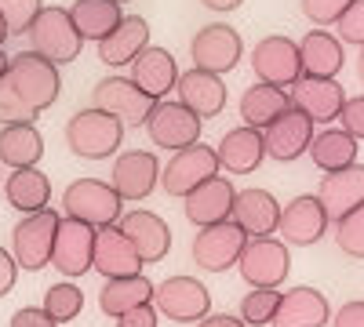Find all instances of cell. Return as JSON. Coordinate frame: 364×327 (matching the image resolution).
I'll use <instances>...</instances> for the list:
<instances>
[{
  "label": "cell",
  "mask_w": 364,
  "mask_h": 327,
  "mask_svg": "<svg viewBox=\"0 0 364 327\" xmlns=\"http://www.w3.org/2000/svg\"><path fill=\"white\" fill-rule=\"evenodd\" d=\"M26 37H29V51H37L41 58H48L55 66L77 62L80 51H84V40H80L77 26L70 18V8H58V4L41 8L37 18L29 22Z\"/></svg>",
  "instance_id": "6da1fadb"
},
{
  "label": "cell",
  "mask_w": 364,
  "mask_h": 327,
  "mask_svg": "<svg viewBox=\"0 0 364 327\" xmlns=\"http://www.w3.org/2000/svg\"><path fill=\"white\" fill-rule=\"evenodd\" d=\"M120 142H124V124L109 116L106 109H80L70 116L66 124V145L84 157V160H106L120 150Z\"/></svg>",
  "instance_id": "7a4b0ae2"
},
{
  "label": "cell",
  "mask_w": 364,
  "mask_h": 327,
  "mask_svg": "<svg viewBox=\"0 0 364 327\" xmlns=\"http://www.w3.org/2000/svg\"><path fill=\"white\" fill-rule=\"evenodd\" d=\"M4 80L22 95V102H29L37 113L55 106L58 87H63V80H58V66L48 62V58H41L37 51H18L15 58H8Z\"/></svg>",
  "instance_id": "3957f363"
},
{
  "label": "cell",
  "mask_w": 364,
  "mask_h": 327,
  "mask_svg": "<svg viewBox=\"0 0 364 327\" xmlns=\"http://www.w3.org/2000/svg\"><path fill=\"white\" fill-rule=\"evenodd\" d=\"M237 270L252 287H281L291 273L288 244L273 240V236H248L245 248H240Z\"/></svg>",
  "instance_id": "277c9868"
},
{
  "label": "cell",
  "mask_w": 364,
  "mask_h": 327,
  "mask_svg": "<svg viewBox=\"0 0 364 327\" xmlns=\"http://www.w3.org/2000/svg\"><path fill=\"white\" fill-rule=\"evenodd\" d=\"M120 200L117 189L109 182H99V178H77V182L63 193V207H66V218L87 222V226H113L120 218Z\"/></svg>",
  "instance_id": "5b68a950"
},
{
  "label": "cell",
  "mask_w": 364,
  "mask_h": 327,
  "mask_svg": "<svg viewBox=\"0 0 364 327\" xmlns=\"http://www.w3.org/2000/svg\"><path fill=\"white\" fill-rule=\"evenodd\" d=\"M149 302L164 320H175V323H197L211 313V294L193 277H168L154 284V299Z\"/></svg>",
  "instance_id": "8992f818"
},
{
  "label": "cell",
  "mask_w": 364,
  "mask_h": 327,
  "mask_svg": "<svg viewBox=\"0 0 364 327\" xmlns=\"http://www.w3.org/2000/svg\"><path fill=\"white\" fill-rule=\"evenodd\" d=\"M55 229H58V215L51 211V207L26 215V218L15 226V233H11V258L18 262V270L41 273L44 265L51 262Z\"/></svg>",
  "instance_id": "52a82bcc"
},
{
  "label": "cell",
  "mask_w": 364,
  "mask_h": 327,
  "mask_svg": "<svg viewBox=\"0 0 364 327\" xmlns=\"http://www.w3.org/2000/svg\"><path fill=\"white\" fill-rule=\"evenodd\" d=\"M200 116L190 113L182 102H154V109H149L146 116V131H149V142L161 145V150L175 153V150H186V145L200 142Z\"/></svg>",
  "instance_id": "ba28073f"
},
{
  "label": "cell",
  "mask_w": 364,
  "mask_h": 327,
  "mask_svg": "<svg viewBox=\"0 0 364 327\" xmlns=\"http://www.w3.org/2000/svg\"><path fill=\"white\" fill-rule=\"evenodd\" d=\"M245 240H248V233L226 218V222L200 226L190 251H193V262L200 265L204 273H226V270H233V265H237Z\"/></svg>",
  "instance_id": "9c48e42d"
},
{
  "label": "cell",
  "mask_w": 364,
  "mask_h": 327,
  "mask_svg": "<svg viewBox=\"0 0 364 327\" xmlns=\"http://www.w3.org/2000/svg\"><path fill=\"white\" fill-rule=\"evenodd\" d=\"M211 174H219V157H215V145H200V142H193V145H186V150H175V157L161 167V189L168 193V196H186L193 186H200L204 178H211Z\"/></svg>",
  "instance_id": "30bf717a"
},
{
  "label": "cell",
  "mask_w": 364,
  "mask_h": 327,
  "mask_svg": "<svg viewBox=\"0 0 364 327\" xmlns=\"http://www.w3.org/2000/svg\"><path fill=\"white\" fill-rule=\"evenodd\" d=\"M91 106L95 109H106L109 116H117L120 124H132V128H142L149 109H154V99H149L142 87L132 80V77H106L95 84L91 92Z\"/></svg>",
  "instance_id": "8fae6325"
},
{
  "label": "cell",
  "mask_w": 364,
  "mask_h": 327,
  "mask_svg": "<svg viewBox=\"0 0 364 327\" xmlns=\"http://www.w3.org/2000/svg\"><path fill=\"white\" fill-rule=\"evenodd\" d=\"M190 55H193V66L208 70V73H230L240 58H245V40L233 26L226 22H211L204 29H197V37L190 40Z\"/></svg>",
  "instance_id": "7c38bea8"
},
{
  "label": "cell",
  "mask_w": 364,
  "mask_h": 327,
  "mask_svg": "<svg viewBox=\"0 0 364 327\" xmlns=\"http://www.w3.org/2000/svg\"><path fill=\"white\" fill-rule=\"evenodd\" d=\"M91 251H95V226L77 222V218H58L48 265H55L63 277L77 280L91 270Z\"/></svg>",
  "instance_id": "4fadbf2b"
},
{
  "label": "cell",
  "mask_w": 364,
  "mask_h": 327,
  "mask_svg": "<svg viewBox=\"0 0 364 327\" xmlns=\"http://www.w3.org/2000/svg\"><path fill=\"white\" fill-rule=\"evenodd\" d=\"M288 102L302 116H310L314 124H331V121H339L346 92H343L339 77H299L288 92Z\"/></svg>",
  "instance_id": "5bb4252c"
},
{
  "label": "cell",
  "mask_w": 364,
  "mask_h": 327,
  "mask_svg": "<svg viewBox=\"0 0 364 327\" xmlns=\"http://www.w3.org/2000/svg\"><path fill=\"white\" fill-rule=\"evenodd\" d=\"M157 178H161V160L149 153V150H128L113 160L109 171V186L117 189L120 200H146L149 193L157 189Z\"/></svg>",
  "instance_id": "9a60e30c"
},
{
  "label": "cell",
  "mask_w": 364,
  "mask_h": 327,
  "mask_svg": "<svg viewBox=\"0 0 364 327\" xmlns=\"http://www.w3.org/2000/svg\"><path fill=\"white\" fill-rule=\"evenodd\" d=\"M310 138H314V121L302 116L299 109H284L277 121H269L262 128V145H266V157L281 160V164H291L299 160L302 153L310 150Z\"/></svg>",
  "instance_id": "2e32d148"
},
{
  "label": "cell",
  "mask_w": 364,
  "mask_h": 327,
  "mask_svg": "<svg viewBox=\"0 0 364 327\" xmlns=\"http://www.w3.org/2000/svg\"><path fill=\"white\" fill-rule=\"evenodd\" d=\"M252 70L262 84L273 87H291L302 70H299V44L291 37H262L252 48Z\"/></svg>",
  "instance_id": "e0dca14e"
},
{
  "label": "cell",
  "mask_w": 364,
  "mask_h": 327,
  "mask_svg": "<svg viewBox=\"0 0 364 327\" xmlns=\"http://www.w3.org/2000/svg\"><path fill=\"white\" fill-rule=\"evenodd\" d=\"M328 215L317 196H295L281 207V218H277V233L284 236V244L291 248H314L321 236L328 233Z\"/></svg>",
  "instance_id": "ac0fdd59"
},
{
  "label": "cell",
  "mask_w": 364,
  "mask_h": 327,
  "mask_svg": "<svg viewBox=\"0 0 364 327\" xmlns=\"http://www.w3.org/2000/svg\"><path fill=\"white\" fill-rule=\"evenodd\" d=\"M324 207L328 222H339L343 215H350L357 204H364V164H350L339 171H324L321 186L314 193Z\"/></svg>",
  "instance_id": "d6986e66"
},
{
  "label": "cell",
  "mask_w": 364,
  "mask_h": 327,
  "mask_svg": "<svg viewBox=\"0 0 364 327\" xmlns=\"http://www.w3.org/2000/svg\"><path fill=\"white\" fill-rule=\"evenodd\" d=\"M117 229L132 240V248L142 258V265H154V262H161L171 251V229L154 211H128V215H120Z\"/></svg>",
  "instance_id": "ffe728a7"
},
{
  "label": "cell",
  "mask_w": 364,
  "mask_h": 327,
  "mask_svg": "<svg viewBox=\"0 0 364 327\" xmlns=\"http://www.w3.org/2000/svg\"><path fill=\"white\" fill-rule=\"evenodd\" d=\"M175 92H178V102L186 106L190 113H197L200 121L208 116H219L226 109V84L219 73H208V70H186L178 73L175 80Z\"/></svg>",
  "instance_id": "44dd1931"
},
{
  "label": "cell",
  "mask_w": 364,
  "mask_h": 327,
  "mask_svg": "<svg viewBox=\"0 0 364 327\" xmlns=\"http://www.w3.org/2000/svg\"><path fill=\"white\" fill-rule=\"evenodd\" d=\"M91 270L102 273L106 280H113V277H132V273H139V270H142V258L135 255V248H132L128 236L117 229V222H113V226L95 229V251H91Z\"/></svg>",
  "instance_id": "7402d4cb"
},
{
  "label": "cell",
  "mask_w": 364,
  "mask_h": 327,
  "mask_svg": "<svg viewBox=\"0 0 364 327\" xmlns=\"http://www.w3.org/2000/svg\"><path fill=\"white\" fill-rule=\"evenodd\" d=\"M233 196H237V189H233V182L226 174H211V178H204L200 186H193L186 196V218L200 229V226H211V222H226L230 218V207H233Z\"/></svg>",
  "instance_id": "603a6c76"
},
{
  "label": "cell",
  "mask_w": 364,
  "mask_h": 327,
  "mask_svg": "<svg viewBox=\"0 0 364 327\" xmlns=\"http://www.w3.org/2000/svg\"><path fill=\"white\" fill-rule=\"evenodd\" d=\"M281 218V204L269 189H240L230 207V222L240 226L248 236H273Z\"/></svg>",
  "instance_id": "cb8c5ba5"
},
{
  "label": "cell",
  "mask_w": 364,
  "mask_h": 327,
  "mask_svg": "<svg viewBox=\"0 0 364 327\" xmlns=\"http://www.w3.org/2000/svg\"><path fill=\"white\" fill-rule=\"evenodd\" d=\"M328 320H331V306L321 291L291 287V291L281 294L269 327H328Z\"/></svg>",
  "instance_id": "d4e9b609"
},
{
  "label": "cell",
  "mask_w": 364,
  "mask_h": 327,
  "mask_svg": "<svg viewBox=\"0 0 364 327\" xmlns=\"http://www.w3.org/2000/svg\"><path fill=\"white\" fill-rule=\"evenodd\" d=\"M132 80L154 102H161L164 95H171L175 92V80H178V66H175L171 51L168 48H157V44H146L135 55V62H132Z\"/></svg>",
  "instance_id": "484cf974"
},
{
  "label": "cell",
  "mask_w": 364,
  "mask_h": 327,
  "mask_svg": "<svg viewBox=\"0 0 364 327\" xmlns=\"http://www.w3.org/2000/svg\"><path fill=\"white\" fill-rule=\"evenodd\" d=\"M215 157H219V167L230 171V174H252L266 160L262 131L259 128H248V124L226 131L219 138V145H215Z\"/></svg>",
  "instance_id": "4316f807"
},
{
  "label": "cell",
  "mask_w": 364,
  "mask_h": 327,
  "mask_svg": "<svg viewBox=\"0 0 364 327\" xmlns=\"http://www.w3.org/2000/svg\"><path fill=\"white\" fill-rule=\"evenodd\" d=\"M346 66V48L336 33L328 29H310L299 40V70L302 77H339Z\"/></svg>",
  "instance_id": "83f0119b"
},
{
  "label": "cell",
  "mask_w": 364,
  "mask_h": 327,
  "mask_svg": "<svg viewBox=\"0 0 364 327\" xmlns=\"http://www.w3.org/2000/svg\"><path fill=\"white\" fill-rule=\"evenodd\" d=\"M146 44H149V22L142 15H132V18L124 15L113 33L99 40V58H102L109 70H120V66H132L135 55Z\"/></svg>",
  "instance_id": "f1b7e54d"
},
{
  "label": "cell",
  "mask_w": 364,
  "mask_h": 327,
  "mask_svg": "<svg viewBox=\"0 0 364 327\" xmlns=\"http://www.w3.org/2000/svg\"><path fill=\"white\" fill-rule=\"evenodd\" d=\"M4 196H8V204L15 207V211H22V215L44 211V207L51 204V178L41 167H18L15 174H8Z\"/></svg>",
  "instance_id": "f546056e"
},
{
  "label": "cell",
  "mask_w": 364,
  "mask_h": 327,
  "mask_svg": "<svg viewBox=\"0 0 364 327\" xmlns=\"http://www.w3.org/2000/svg\"><path fill=\"white\" fill-rule=\"evenodd\" d=\"M41 157H44V138L33 124H4L0 128V164L18 171V167H37Z\"/></svg>",
  "instance_id": "4dcf8cb0"
},
{
  "label": "cell",
  "mask_w": 364,
  "mask_h": 327,
  "mask_svg": "<svg viewBox=\"0 0 364 327\" xmlns=\"http://www.w3.org/2000/svg\"><path fill=\"white\" fill-rule=\"evenodd\" d=\"M70 18L77 26L80 40H102L109 37L113 29L120 26V18H124V11H120L117 0H73L70 8Z\"/></svg>",
  "instance_id": "1f68e13d"
},
{
  "label": "cell",
  "mask_w": 364,
  "mask_h": 327,
  "mask_svg": "<svg viewBox=\"0 0 364 327\" xmlns=\"http://www.w3.org/2000/svg\"><path fill=\"white\" fill-rule=\"evenodd\" d=\"M288 87H273V84H252L245 87V95H240V121L248 128H266L269 121H277V116L288 109Z\"/></svg>",
  "instance_id": "d6a6232c"
},
{
  "label": "cell",
  "mask_w": 364,
  "mask_h": 327,
  "mask_svg": "<svg viewBox=\"0 0 364 327\" xmlns=\"http://www.w3.org/2000/svg\"><path fill=\"white\" fill-rule=\"evenodd\" d=\"M149 299H154V280H146L142 273L113 277V280H106V287L99 291V309L117 320L120 313H128V309H135V306H146Z\"/></svg>",
  "instance_id": "836d02e7"
},
{
  "label": "cell",
  "mask_w": 364,
  "mask_h": 327,
  "mask_svg": "<svg viewBox=\"0 0 364 327\" xmlns=\"http://www.w3.org/2000/svg\"><path fill=\"white\" fill-rule=\"evenodd\" d=\"M306 153H310L314 167H321V171H339V167L357 164V138L346 135L343 128H328V131H321V135L310 138V150H306Z\"/></svg>",
  "instance_id": "e575fe53"
},
{
  "label": "cell",
  "mask_w": 364,
  "mask_h": 327,
  "mask_svg": "<svg viewBox=\"0 0 364 327\" xmlns=\"http://www.w3.org/2000/svg\"><path fill=\"white\" fill-rule=\"evenodd\" d=\"M80 309H84V291H80L77 284H55V287H48V294H44V313H48L55 323L77 320Z\"/></svg>",
  "instance_id": "d590c367"
},
{
  "label": "cell",
  "mask_w": 364,
  "mask_h": 327,
  "mask_svg": "<svg viewBox=\"0 0 364 327\" xmlns=\"http://www.w3.org/2000/svg\"><path fill=\"white\" fill-rule=\"evenodd\" d=\"M277 302H281V291L277 287H255L245 294V302H240V320L248 327H266L277 313Z\"/></svg>",
  "instance_id": "8d00e7d4"
},
{
  "label": "cell",
  "mask_w": 364,
  "mask_h": 327,
  "mask_svg": "<svg viewBox=\"0 0 364 327\" xmlns=\"http://www.w3.org/2000/svg\"><path fill=\"white\" fill-rule=\"evenodd\" d=\"M336 244L346 258L364 262V204H357L350 215L336 222Z\"/></svg>",
  "instance_id": "74e56055"
},
{
  "label": "cell",
  "mask_w": 364,
  "mask_h": 327,
  "mask_svg": "<svg viewBox=\"0 0 364 327\" xmlns=\"http://www.w3.org/2000/svg\"><path fill=\"white\" fill-rule=\"evenodd\" d=\"M41 8V0H0V18L8 26V37H26L29 22L37 18Z\"/></svg>",
  "instance_id": "f35d334b"
},
{
  "label": "cell",
  "mask_w": 364,
  "mask_h": 327,
  "mask_svg": "<svg viewBox=\"0 0 364 327\" xmlns=\"http://www.w3.org/2000/svg\"><path fill=\"white\" fill-rule=\"evenodd\" d=\"M37 121V109L22 102V95L8 80H0V124H33Z\"/></svg>",
  "instance_id": "ab89813d"
},
{
  "label": "cell",
  "mask_w": 364,
  "mask_h": 327,
  "mask_svg": "<svg viewBox=\"0 0 364 327\" xmlns=\"http://www.w3.org/2000/svg\"><path fill=\"white\" fill-rule=\"evenodd\" d=\"M353 4V0H302V15H306L317 29L336 26V18Z\"/></svg>",
  "instance_id": "60d3db41"
},
{
  "label": "cell",
  "mask_w": 364,
  "mask_h": 327,
  "mask_svg": "<svg viewBox=\"0 0 364 327\" xmlns=\"http://www.w3.org/2000/svg\"><path fill=\"white\" fill-rule=\"evenodd\" d=\"M336 29H339V40L343 44L364 48V0H353V4L336 18Z\"/></svg>",
  "instance_id": "b9f144b4"
},
{
  "label": "cell",
  "mask_w": 364,
  "mask_h": 327,
  "mask_svg": "<svg viewBox=\"0 0 364 327\" xmlns=\"http://www.w3.org/2000/svg\"><path fill=\"white\" fill-rule=\"evenodd\" d=\"M339 124H343L346 135H353L357 142H364V95L343 102V109H339Z\"/></svg>",
  "instance_id": "7bdbcfd3"
},
{
  "label": "cell",
  "mask_w": 364,
  "mask_h": 327,
  "mask_svg": "<svg viewBox=\"0 0 364 327\" xmlns=\"http://www.w3.org/2000/svg\"><path fill=\"white\" fill-rule=\"evenodd\" d=\"M161 313L154 309V302H146V306H135L128 313H120L117 316V327H157Z\"/></svg>",
  "instance_id": "ee69618b"
},
{
  "label": "cell",
  "mask_w": 364,
  "mask_h": 327,
  "mask_svg": "<svg viewBox=\"0 0 364 327\" xmlns=\"http://www.w3.org/2000/svg\"><path fill=\"white\" fill-rule=\"evenodd\" d=\"M11 327H58V323L44 313V306H26L11 316Z\"/></svg>",
  "instance_id": "f6af8a7d"
},
{
  "label": "cell",
  "mask_w": 364,
  "mask_h": 327,
  "mask_svg": "<svg viewBox=\"0 0 364 327\" xmlns=\"http://www.w3.org/2000/svg\"><path fill=\"white\" fill-rule=\"evenodd\" d=\"M331 327H364V302H346L328 320Z\"/></svg>",
  "instance_id": "bcb514c9"
},
{
  "label": "cell",
  "mask_w": 364,
  "mask_h": 327,
  "mask_svg": "<svg viewBox=\"0 0 364 327\" xmlns=\"http://www.w3.org/2000/svg\"><path fill=\"white\" fill-rule=\"evenodd\" d=\"M15 280H18V262L11 258L8 248H0V299L8 291H15Z\"/></svg>",
  "instance_id": "7dc6e473"
},
{
  "label": "cell",
  "mask_w": 364,
  "mask_h": 327,
  "mask_svg": "<svg viewBox=\"0 0 364 327\" xmlns=\"http://www.w3.org/2000/svg\"><path fill=\"white\" fill-rule=\"evenodd\" d=\"M197 327H248L240 316H226V313H219V316H204V320H197Z\"/></svg>",
  "instance_id": "c3c4849f"
},
{
  "label": "cell",
  "mask_w": 364,
  "mask_h": 327,
  "mask_svg": "<svg viewBox=\"0 0 364 327\" xmlns=\"http://www.w3.org/2000/svg\"><path fill=\"white\" fill-rule=\"evenodd\" d=\"M200 4H204L208 11H219V15H223V11H237L245 0H200Z\"/></svg>",
  "instance_id": "681fc988"
},
{
  "label": "cell",
  "mask_w": 364,
  "mask_h": 327,
  "mask_svg": "<svg viewBox=\"0 0 364 327\" xmlns=\"http://www.w3.org/2000/svg\"><path fill=\"white\" fill-rule=\"evenodd\" d=\"M357 77H360V84H364V48H360V55H357Z\"/></svg>",
  "instance_id": "f907efd6"
},
{
  "label": "cell",
  "mask_w": 364,
  "mask_h": 327,
  "mask_svg": "<svg viewBox=\"0 0 364 327\" xmlns=\"http://www.w3.org/2000/svg\"><path fill=\"white\" fill-rule=\"evenodd\" d=\"M4 73H8V55H4V48H0V80H4Z\"/></svg>",
  "instance_id": "816d5d0a"
},
{
  "label": "cell",
  "mask_w": 364,
  "mask_h": 327,
  "mask_svg": "<svg viewBox=\"0 0 364 327\" xmlns=\"http://www.w3.org/2000/svg\"><path fill=\"white\" fill-rule=\"evenodd\" d=\"M4 40H8V26H4V18H0V48H4Z\"/></svg>",
  "instance_id": "f5cc1de1"
},
{
  "label": "cell",
  "mask_w": 364,
  "mask_h": 327,
  "mask_svg": "<svg viewBox=\"0 0 364 327\" xmlns=\"http://www.w3.org/2000/svg\"><path fill=\"white\" fill-rule=\"evenodd\" d=\"M117 4H124V0H117Z\"/></svg>",
  "instance_id": "db71d44e"
}]
</instances>
